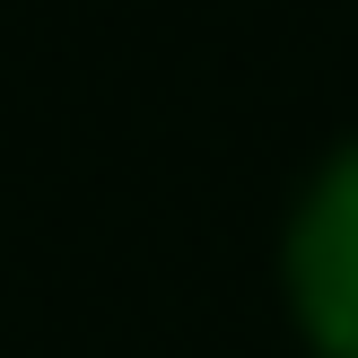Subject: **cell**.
I'll list each match as a JSON object with an SVG mask.
<instances>
[{
    "mask_svg": "<svg viewBox=\"0 0 358 358\" xmlns=\"http://www.w3.org/2000/svg\"><path fill=\"white\" fill-rule=\"evenodd\" d=\"M306 306L324 324V341L358 358V166L332 175V192L315 201L306 227Z\"/></svg>",
    "mask_w": 358,
    "mask_h": 358,
    "instance_id": "1",
    "label": "cell"
}]
</instances>
